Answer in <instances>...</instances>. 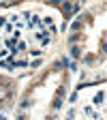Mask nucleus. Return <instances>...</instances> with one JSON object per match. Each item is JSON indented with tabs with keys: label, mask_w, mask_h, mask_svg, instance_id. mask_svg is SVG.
<instances>
[{
	"label": "nucleus",
	"mask_w": 107,
	"mask_h": 120,
	"mask_svg": "<svg viewBox=\"0 0 107 120\" xmlns=\"http://www.w3.org/2000/svg\"><path fill=\"white\" fill-rule=\"evenodd\" d=\"M103 99H105V94H103V92H99V94L94 97V105H99V107H101V105H103Z\"/></svg>",
	"instance_id": "obj_1"
},
{
	"label": "nucleus",
	"mask_w": 107,
	"mask_h": 120,
	"mask_svg": "<svg viewBox=\"0 0 107 120\" xmlns=\"http://www.w3.org/2000/svg\"><path fill=\"white\" fill-rule=\"evenodd\" d=\"M4 24H7V19H4V17H0V28H2Z\"/></svg>",
	"instance_id": "obj_2"
}]
</instances>
